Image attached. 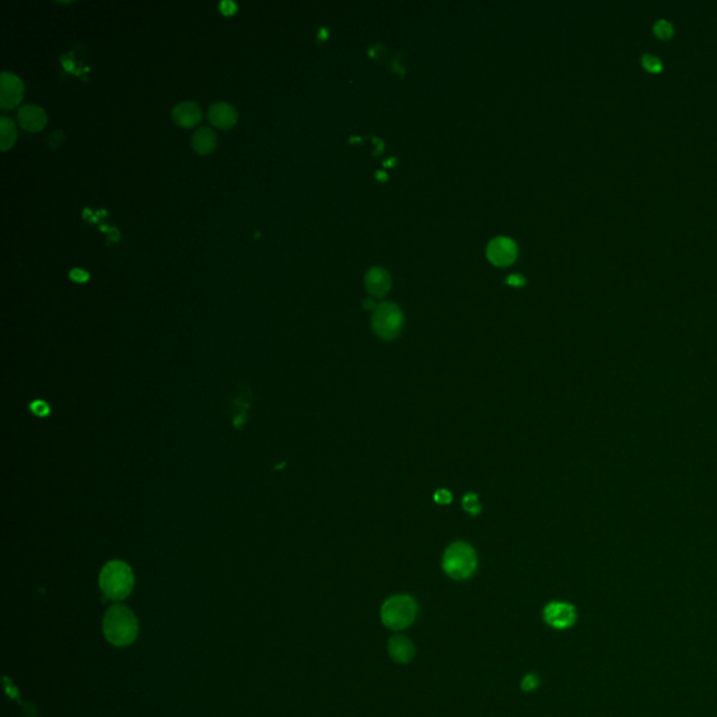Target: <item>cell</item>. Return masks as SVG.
Instances as JSON below:
<instances>
[{"instance_id": "6da1fadb", "label": "cell", "mask_w": 717, "mask_h": 717, "mask_svg": "<svg viewBox=\"0 0 717 717\" xmlns=\"http://www.w3.org/2000/svg\"><path fill=\"white\" fill-rule=\"evenodd\" d=\"M102 630L106 640L113 646L130 644L139 632V623L134 613L123 605H112L102 622Z\"/></svg>"}, {"instance_id": "7a4b0ae2", "label": "cell", "mask_w": 717, "mask_h": 717, "mask_svg": "<svg viewBox=\"0 0 717 717\" xmlns=\"http://www.w3.org/2000/svg\"><path fill=\"white\" fill-rule=\"evenodd\" d=\"M133 573L130 567L120 562L112 560L106 563L99 574V588L102 594L109 599H123L133 588Z\"/></svg>"}, {"instance_id": "3957f363", "label": "cell", "mask_w": 717, "mask_h": 717, "mask_svg": "<svg viewBox=\"0 0 717 717\" xmlns=\"http://www.w3.org/2000/svg\"><path fill=\"white\" fill-rule=\"evenodd\" d=\"M417 615L416 601L403 594L392 595L384 601L380 616L384 626L392 630H402L409 627Z\"/></svg>"}, {"instance_id": "277c9868", "label": "cell", "mask_w": 717, "mask_h": 717, "mask_svg": "<svg viewBox=\"0 0 717 717\" xmlns=\"http://www.w3.org/2000/svg\"><path fill=\"white\" fill-rule=\"evenodd\" d=\"M478 559L473 548L465 542L451 543L443 555V570L454 580H465L473 574Z\"/></svg>"}, {"instance_id": "5b68a950", "label": "cell", "mask_w": 717, "mask_h": 717, "mask_svg": "<svg viewBox=\"0 0 717 717\" xmlns=\"http://www.w3.org/2000/svg\"><path fill=\"white\" fill-rule=\"evenodd\" d=\"M373 329L382 339H394L403 323L401 309L392 302H382L373 312Z\"/></svg>"}, {"instance_id": "8992f818", "label": "cell", "mask_w": 717, "mask_h": 717, "mask_svg": "<svg viewBox=\"0 0 717 717\" xmlns=\"http://www.w3.org/2000/svg\"><path fill=\"white\" fill-rule=\"evenodd\" d=\"M543 620L553 629L564 630L571 627L577 620L576 608L570 602L552 601L548 602L542 611Z\"/></svg>"}, {"instance_id": "52a82bcc", "label": "cell", "mask_w": 717, "mask_h": 717, "mask_svg": "<svg viewBox=\"0 0 717 717\" xmlns=\"http://www.w3.org/2000/svg\"><path fill=\"white\" fill-rule=\"evenodd\" d=\"M24 95L22 81L13 73L3 71L0 74V108L11 109L20 104Z\"/></svg>"}, {"instance_id": "ba28073f", "label": "cell", "mask_w": 717, "mask_h": 717, "mask_svg": "<svg viewBox=\"0 0 717 717\" xmlns=\"http://www.w3.org/2000/svg\"><path fill=\"white\" fill-rule=\"evenodd\" d=\"M517 249L511 239L499 237L487 245V258L496 266H507L515 259Z\"/></svg>"}, {"instance_id": "9c48e42d", "label": "cell", "mask_w": 717, "mask_h": 717, "mask_svg": "<svg viewBox=\"0 0 717 717\" xmlns=\"http://www.w3.org/2000/svg\"><path fill=\"white\" fill-rule=\"evenodd\" d=\"M17 118H18V123L21 125V127L28 132L42 130L48 120L45 111L36 105L21 106L17 113Z\"/></svg>"}, {"instance_id": "30bf717a", "label": "cell", "mask_w": 717, "mask_h": 717, "mask_svg": "<svg viewBox=\"0 0 717 717\" xmlns=\"http://www.w3.org/2000/svg\"><path fill=\"white\" fill-rule=\"evenodd\" d=\"M207 116L210 123L220 129H228L237 123L238 113L234 106L227 102H216L209 106Z\"/></svg>"}, {"instance_id": "8fae6325", "label": "cell", "mask_w": 717, "mask_h": 717, "mask_svg": "<svg viewBox=\"0 0 717 717\" xmlns=\"http://www.w3.org/2000/svg\"><path fill=\"white\" fill-rule=\"evenodd\" d=\"M388 654L398 664H408L415 657V646L406 636H392L388 641Z\"/></svg>"}, {"instance_id": "7c38bea8", "label": "cell", "mask_w": 717, "mask_h": 717, "mask_svg": "<svg viewBox=\"0 0 717 717\" xmlns=\"http://www.w3.org/2000/svg\"><path fill=\"white\" fill-rule=\"evenodd\" d=\"M172 119L182 127H192L202 119V111L197 104L192 101H183L174 106Z\"/></svg>"}, {"instance_id": "4fadbf2b", "label": "cell", "mask_w": 717, "mask_h": 717, "mask_svg": "<svg viewBox=\"0 0 717 717\" xmlns=\"http://www.w3.org/2000/svg\"><path fill=\"white\" fill-rule=\"evenodd\" d=\"M366 288L375 297H382L391 287L389 274L382 267H373L366 274Z\"/></svg>"}, {"instance_id": "5bb4252c", "label": "cell", "mask_w": 717, "mask_h": 717, "mask_svg": "<svg viewBox=\"0 0 717 717\" xmlns=\"http://www.w3.org/2000/svg\"><path fill=\"white\" fill-rule=\"evenodd\" d=\"M217 144L216 133L210 127H200L193 133L192 137V147L195 151L200 155L210 154Z\"/></svg>"}, {"instance_id": "9a60e30c", "label": "cell", "mask_w": 717, "mask_h": 717, "mask_svg": "<svg viewBox=\"0 0 717 717\" xmlns=\"http://www.w3.org/2000/svg\"><path fill=\"white\" fill-rule=\"evenodd\" d=\"M17 139V130L14 127V123L10 118L1 116L0 118V148L1 151H6L11 148Z\"/></svg>"}, {"instance_id": "2e32d148", "label": "cell", "mask_w": 717, "mask_h": 717, "mask_svg": "<svg viewBox=\"0 0 717 717\" xmlns=\"http://www.w3.org/2000/svg\"><path fill=\"white\" fill-rule=\"evenodd\" d=\"M653 31L654 34L661 38V39H668L669 36H672L674 34V27L669 21L667 20H657L654 27H653Z\"/></svg>"}, {"instance_id": "e0dca14e", "label": "cell", "mask_w": 717, "mask_h": 717, "mask_svg": "<svg viewBox=\"0 0 717 717\" xmlns=\"http://www.w3.org/2000/svg\"><path fill=\"white\" fill-rule=\"evenodd\" d=\"M641 64L650 73H658L662 70V62L655 55L651 53H644L641 56Z\"/></svg>"}, {"instance_id": "ac0fdd59", "label": "cell", "mask_w": 717, "mask_h": 717, "mask_svg": "<svg viewBox=\"0 0 717 717\" xmlns=\"http://www.w3.org/2000/svg\"><path fill=\"white\" fill-rule=\"evenodd\" d=\"M462 506L466 511H469L471 514H476L480 511V506L478 503V496L473 494V493H468L464 496L462 499Z\"/></svg>"}, {"instance_id": "d6986e66", "label": "cell", "mask_w": 717, "mask_h": 717, "mask_svg": "<svg viewBox=\"0 0 717 717\" xmlns=\"http://www.w3.org/2000/svg\"><path fill=\"white\" fill-rule=\"evenodd\" d=\"M539 685V678L535 674H527L521 681V689L525 692L535 690Z\"/></svg>"}, {"instance_id": "ffe728a7", "label": "cell", "mask_w": 717, "mask_h": 717, "mask_svg": "<svg viewBox=\"0 0 717 717\" xmlns=\"http://www.w3.org/2000/svg\"><path fill=\"white\" fill-rule=\"evenodd\" d=\"M434 500L438 504H448L451 501V493L445 489H440L434 493Z\"/></svg>"}, {"instance_id": "44dd1931", "label": "cell", "mask_w": 717, "mask_h": 717, "mask_svg": "<svg viewBox=\"0 0 717 717\" xmlns=\"http://www.w3.org/2000/svg\"><path fill=\"white\" fill-rule=\"evenodd\" d=\"M220 8H221V11H223L225 15H230V14H232V13L237 10V6H235L232 1H223V3L220 4Z\"/></svg>"}, {"instance_id": "7402d4cb", "label": "cell", "mask_w": 717, "mask_h": 717, "mask_svg": "<svg viewBox=\"0 0 717 717\" xmlns=\"http://www.w3.org/2000/svg\"><path fill=\"white\" fill-rule=\"evenodd\" d=\"M32 410L38 415H46L48 413V405L43 403V402H35L31 405Z\"/></svg>"}, {"instance_id": "603a6c76", "label": "cell", "mask_w": 717, "mask_h": 717, "mask_svg": "<svg viewBox=\"0 0 717 717\" xmlns=\"http://www.w3.org/2000/svg\"><path fill=\"white\" fill-rule=\"evenodd\" d=\"M507 281H508L510 284L520 286V284H522V277H521V276H510V277L507 279Z\"/></svg>"}, {"instance_id": "cb8c5ba5", "label": "cell", "mask_w": 717, "mask_h": 717, "mask_svg": "<svg viewBox=\"0 0 717 717\" xmlns=\"http://www.w3.org/2000/svg\"><path fill=\"white\" fill-rule=\"evenodd\" d=\"M363 305H364V308L375 309V304L373 302V300H366V301H363Z\"/></svg>"}]
</instances>
